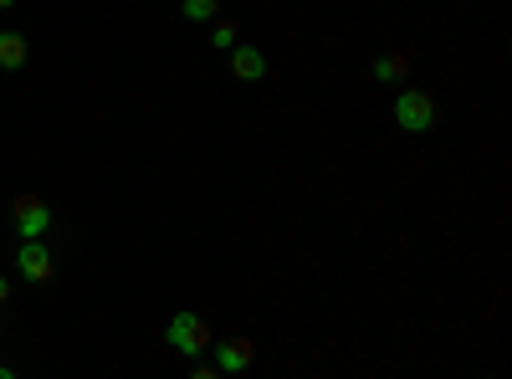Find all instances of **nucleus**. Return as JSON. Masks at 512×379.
I'll use <instances>...</instances> for the list:
<instances>
[{
	"label": "nucleus",
	"instance_id": "obj_14",
	"mask_svg": "<svg viewBox=\"0 0 512 379\" xmlns=\"http://www.w3.org/2000/svg\"><path fill=\"white\" fill-rule=\"evenodd\" d=\"M11 6H16V0H0V11H11Z\"/></svg>",
	"mask_w": 512,
	"mask_h": 379
},
{
	"label": "nucleus",
	"instance_id": "obj_7",
	"mask_svg": "<svg viewBox=\"0 0 512 379\" xmlns=\"http://www.w3.org/2000/svg\"><path fill=\"white\" fill-rule=\"evenodd\" d=\"M26 62H31V41H26V31L6 26V31H0V72H21Z\"/></svg>",
	"mask_w": 512,
	"mask_h": 379
},
{
	"label": "nucleus",
	"instance_id": "obj_3",
	"mask_svg": "<svg viewBox=\"0 0 512 379\" xmlns=\"http://www.w3.org/2000/svg\"><path fill=\"white\" fill-rule=\"evenodd\" d=\"M11 221L21 231V241H41L52 231V205L41 200V195H16L11 200Z\"/></svg>",
	"mask_w": 512,
	"mask_h": 379
},
{
	"label": "nucleus",
	"instance_id": "obj_13",
	"mask_svg": "<svg viewBox=\"0 0 512 379\" xmlns=\"http://www.w3.org/2000/svg\"><path fill=\"white\" fill-rule=\"evenodd\" d=\"M0 379H21V374H16V369H6V364H0Z\"/></svg>",
	"mask_w": 512,
	"mask_h": 379
},
{
	"label": "nucleus",
	"instance_id": "obj_2",
	"mask_svg": "<svg viewBox=\"0 0 512 379\" xmlns=\"http://www.w3.org/2000/svg\"><path fill=\"white\" fill-rule=\"evenodd\" d=\"M436 118H441V108H436V98L425 93V88H405L395 98V123H400L405 134H431Z\"/></svg>",
	"mask_w": 512,
	"mask_h": 379
},
{
	"label": "nucleus",
	"instance_id": "obj_1",
	"mask_svg": "<svg viewBox=\"0 0 512 379\" xmlns=\"http://www.w3.org/2000/svg\"><path fill=\"white\" fill-rule=\"evenodd\" d=\"M164 339H169V349H175V354H190L195 364L210 354V344H216V339H210V323L200 313H175V318L164 323Z\"/></svg>",
	"mask_w": 512,
	"mask_h": 379
},
{
	"label": "nucleus",
	"instance_id": "obj_6",
	"mask_svg": "<svg viewBox=\"0 0 512 379\" xmlns=\"http://www.w3.org/2000/svg\"><path fill=\"white\" fill-rule=\"evenodd\" d=\"M231 77L236 82H262L267 77V52L262 47H231Z\"/></svg>",
	"mask_w": 512,
	"mask_h": 379
},
{
	"label": "nucleus",
	"instance_id": "obj_8",
	"mask_svg": "<svg viewBox=\"0 0 512 379\" xmlns=\"http://www.w3.org/2000/svg\"><path fill=\"white\" fill-rule=\"evenodd\" d=\"M369 72H374V82H405L410 77V57L405 52H384V57L369 62Z\"/></svg>",
	"mask_w": 512,
	"mask_h": 379
},
{
	"label": "nucleus",
	"instance_id": "obj_12",
	"mask_svg": "<svg viewBox=\"0 0 512 379\" xmlns=\"http://www.w3.org/2000/svg\"><path fill=\"white\" fill-rule=\"evenodd\" d=\"M6 303H11V277L0 272V308H6Z\"/></svg>",
	"mask_w": 512,
	"mask_h": 379
},
{
	"label": "nucleus",
	"instance_id": "obj_10",
	"mask_svg": "<svg viewBox=\"0 0 512 379\" xmlns=\"http://www.w3.org/2000/svg\"><path fill=\"white\" fill-rule=\"evenodd\" d=\"M210 47H216V52H231V47H241V41H236V21L210 26Z\"/></svg>",
	"mask_w": 512,
	"mask_h": 379
},
{
	"label": "nucleus",
	"instance_id": "obj_4",
	"mask_svg": "<svg viewBox=\"0 0 512 379\" xmlns=\"http://www.w3.org/2000/svg\"><path fill=\"white\" fill-rule=\"evenodd\" d=\"M16 272H21L26 282H52V277H57V262H52V251L41 246V241H21V251H16Z\"/></svg>",
	"mask_w": 512,
	"mask_h": 379
},
{
	"label": "nucleus",
	"instance_id": "obj_15",
	"mask_svg": "<svg viewBox=\"0 0 512 379\" xmlns=\"http://www.w3.org/2000/svg\"><path fill=\"white\" fill-rule=\"evenodd\" d=\"M482 379H492V374H482Z\"/></svg>",
	"mask_w": 512,
	"mask_h": 379
},
{
	"label": "nucleus",
	"instance_id": "obj_11",
	"mask_svg": "<svg viewBox=\"0 0 512 379\" xmlns=\"http://www.w3.org/2000/svg\"><path fill=\"white\" fill-rule=\"evenodd\" d=\"M190 379H221V369H216V364H195Z\"/></svg>",
	"mask_w": 512,
	"mask_h": 379
},
{
	"label": "nucleus",
	"instance_id": "obj_5",
	"mask_svg": "<svg viewBox=\"0 0 512 379\" xmlns=\"http://www.w3.org/2000/svg\"><path fill=\"white\" fill-rule=\"evenodd\" d=\"M210 354H216V369L221 374H246L256 364V344L251 339H226V344H210Z\"/></svg>",
	"mask_w": 512,
	"mask_h": 379
},
{
	"label": "nucleus",
	"instance_id": "obj_9",
	"mask_svg": "<svg viewBox=\"0 0 512 379\" xmlns=\"http://www.w3.org/2000/svg\"><path fill=\"white\" fill-rule=\"evenodd\" d=\"M185 21H216L221 16V0H180Z\"/></svg>",
	"mask_w": 512,
	"mask_h": 379
}]
</instances>
